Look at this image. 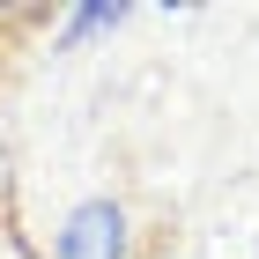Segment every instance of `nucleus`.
Segmentation results:
<instances>
[{"instance_id":"f257e3e1","label":"nucleus","mask_w":259,"mask_h":259,"mask_svg":"<svg viewBox=\"0 0 259 259\" xmlns=\"http://www.w3.org/2000/svg\"><path fill=\"white\" fill-rule=\"evenodd\" d=\"M52 259H134V222L111 193L67 207V222L52 230Z\"/></svg>"},{"instance_id":"f03ea898","label":"nucleus","mask_w":259,"mask_h":259,"mask_svg":"<svg viewBox=\"0 0 259 259\" xmlns=\"http://www.w3.org/2000/svg\"><path fill=\"white\" fill-rule=\"evenodd\" d=\"M119 22H134V8H126V0H89V8H67V30H60V45L74 52V45L104 37V30H119Z\"/></svg>"}]
</instances>
